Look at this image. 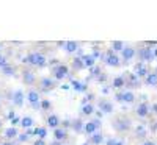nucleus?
<instances>
[{"label": "nucleus", "mask_w": 157, "mask_h": 145, "mask_svg": "<svg viewBox=\"0 0 157 145\" xmlns=\"http://www.w3.org/2000/svg\"><path fill=\"white\" fill-rule=\"evenodd\" d=\"M24 62L38 65V67H44V65H46V58H44L43 53H32V55H29L27 58L24 59Z\"/></svg>", "instance_id": "f257e3e1"}, {"label": "nucleus", "mask_w": 157, "mask_h": 145, "mask_svg": "<svg viewBox=\"0 0 157 145\" xmlns=\"http://www.w3.org/2000/svg\"><path fill=\"white\" fill-rule=\"evenodd\" d=\"M138 58L141 61H152L155 56H154V48L151 47H143L138 50Z\"/></svg>", "instance_id": "f03ea898"}, {"label": "nucleus", "mask_w": 157, "mask_h": 145, "mask_svg": "<svg viewBox=\"0 0 157 145\" xmlns=\"http://www.w3.org/2000/svg\"><path fill=\"white\" fill-rule=\"evenodd\" d=\"M27 100H29V103L32 104V108H35V109H38V108H41V100H39V94L36 90H29V94H27Z\"/></svg>", "instance_id": "7ed1b4c3"}, {"label": "nucleus", "mask_w": 157, "mask_h": 145, "mask_svg": "<svg viewBox=\"0 0 157 145\" xmlns=\"http://www.w3.org/2000/svg\"><path fill=\"white\" fill-rule=\"evenodd\" d=\"M69 73V69H68V65H64V64H60L55 67L54 70V75H55V80H63L64 76H68Z\"/></svg>", "instance_id": "20e7f679"}, {"label": "nucleus", "mask_w": 157, "mask_h": 145, "mask_svg": "<svg viewBox=\"0 0 157 145\" xmlns=\"http://www.w3.org/2000/svg\"><path fill=\"white\" fill-rule=\"evenodd\" d=\"M116 100L121 101V103H132L135 100V95L132 94L130 90H126V92H120V94H116Z\"/></svg>", "instance_id": "39448f33"}, {"label": "nucleus", "mask_w": 157, "mask_h": 145, "mask_svg": "<svg viewBox=\"0 0 157 145\" xmlns=\"http://www.w3.org/2000/svg\"><path fill=\"white\" fill-rule=\"evenodd\" d=\"M105 62L107 65H113V67H116V65H120V58H118V55L115 53L113 50H110L107 56H105Z\"/></svg>", "instance_id": "423d86ee"}, {"label": "nucleus", "mask_w": 157, "mask_h": 145, "mask_svg": "<svg viewBox=\"0 0 157 145\" xmlns=\"http://www.w3.org/2000/svg\"><path fill=\"white\" fill-rule=\"evenodd\" d=\"M135 75L138 76V78H141V76H148L149 75V72H148V67L145 65V62H137L135 64Z\"/></svg>", "instance_id": "0eeeda50"}, {"label": "nucleus", "mask_w": 157, "mask_h": 145, "mask_svg": "<svg viewBox=\"0 0 157 145\" xmlns=\"http://www.w3.org/2000/svg\"><path fill=\"white\" fill-rule=\"evenodd\" d=\"M121 53H123V58H124L126 61H129V59H132V58L137 55V50L132 48V47H124Z\"/></svg>", "instance_id": "6e6552de"}, {"label": "nucleus", "mask_w": 157, "mask_h": 145, "mask_svg": "<svg viewBox=\"0 0 157 145\" xmlns=\"http://www.w3.org/2000/svg\"><path fill=\"white\" fill-rule=\"evenodd\" d=\"M101 126V122L99 120H93V122H90V123H85V131L88 134H94V131Z\"/></svg>", "instance_id": "1a4fd4ad"}, {"label": "nucleus", "mask_w": 157, "mask_h": 145, "mask_svg": "<svg viewBox=\"0 0 157 145\" xmlns=\"http://www.w3.org/2000/svg\"><path fill=\"white\" fill-rule=\"evenodd\" d=\"M25 97H24V92L22 90H16L14 94H13V103L16 104V106H22Z\"/></svg>", "instance_id": "9d476101"}, {"label": "nucleus", "mask_w": 157, "mask_h": 145, "mask_svg": "<svg viewBox=\"0 0 157 145\" xmlns=\"http://www.w3.org/2000/svg\"><path fill=\"white\" fill-rule=\"evenodd\" d=\"M148 114H149V104H148V103L138 104V108H137V115H138V117H146Z\"/></svg>", "instance_id": "9b49d317"}, {"label": "nucleus", "mask_w": 157, "mask_h": 145, "mask_svg": "<svg viewBox=\"0 0 157 145\" xmlns=\"http://www.w3.org/2000/svg\"><path fill=\"white\" fill-rule=\"evenodd\" d=\"M115 128H116L118 131H126V129H129V128H130V122H129V120H126V118H120V120H116Z\"/></svg>", "instance_id": "f8f14e48"}, {"label": "nucleus", "mask_w": 157, "mask_h": 145, "mask_svg": "<svg viewBox=\"0 0 157 145\" xmlns=\"http://www.w3.org/2000/svg\"><path fill=\"white\" fill-rule=\"evenodd\" d=\"M82 61H83V64H85V67H93L96 59L93 58V55H83V56H82Z\"/></svg>", "instance_id": "ddd939ff"}, {"label": "nucleus", "mask_w": 157, "mask_h": 145, "mask_svg": "<svg viewBox=\"0 0 157 145\" xmlns=\"http://www.w3.org/2000/svg\"><path fill=\"white\" fill-rule=\"evenodd\" d=\"M78 48V44L74 42V41H68V42H64V50L68 51V53H72V51H75Z\"/></svg>", "instance_id": "4468645a"}, {"label": "nucleus", "mask_w": 157, "mask_h": 145, "mask_svg": "<svg viewBox=\"0 0 157 145\" xmlns=\"http://www.w3.org/2000/svg\"><path fill=\"white\" fill-rule=\"evenodd\" d=\"M47 123L50 125V128H58V125H60V120H58V117L55 115V114H52V115H49V118H47Z\"/></svg>", "instance_id": "2eb2a0df"}, {"label": "nucleus", "mask_w": 157, "mask_h": 145, "mask_svg": "<svg viewBox=\"0 0 157 145\" xmlns=\"http://www.w3.org/2000/svg\"><path fill=\"white\" fill-rule=\"evenodd\" d=\"M99 109H101V112H105V114H109V112L113 111L112 104H110L109 101H101V103H99Z\"/></svg>", "instance_id": "dca6fc26"}, {"label": "nucleus", "mask_w": 157, "mask_h": 145, "mask_svg": "<svg viewBox=\"0 0 157 145\" xmlns=\"http://www.w3.org/2000/svg\"><path fill=\"white\" fill-rule=\"evenodd\" d=\"M22 80H24L25 84H33V83H35V75H33L32 72H24Z\"/></svg>", "instance_id": "f3484780"}, {"label": "nucleus", "mask_w": 157, "mask_h": 145, "mask_svg": "<svg viewBox=\"0 0 157 145\" xmlns=\"http://www.w3.org/2000/svg\"><path fill=\"white\" fill-rule=\"evenodd\" d=\"M5 137L6 139H14V137H17V129L16 128H6L5 129Z\"/></svg>", "instance_id": "a211bd4d"}, {"label": "nucleus", "mask_w": 157, "mask_h": 145, "mask_svg": "<svg viewBox=\"0 0 157 145\" xmlns=\"http://www.w3.org/2000/svg\"><path fill=\"white\" fill-rule=\"evenodd\" d=\"M146 84H149V86H157V73H155V72H152V73H149V75L146 76Z\"/></svg>", "instance_id": "6ab92c4d"}, {"label": "nucleus", "mask_w": 157, "mask_h": 145, "mask_svg": "<svg viewBox=\"0 0 157 145\" xmlns=\"http://www.w3.org/2000/svg\"><path fill=\"white\" fill-rule=\"evenodd\" d=\"M54 136H55V139H57L58 142H61L64 137H66V131L61 129V128H57V129H55V133H54Z\"/></svg>", "instance_id": "aec40b11"}, {"label": "nucleus", "mask_w": 157, "mask_h": 145, "mask_svg": "<svg viewBox=\"0 0 157 145\" xmlns=\"http://www.w3.org/2000/svg\"><path fill=\"white\" fill-rule=\"evenodd\" d=\"M21 125H22L24 128H29V129H30V128L33 126V118H32V117H24L22 120H21Z\"/></svg>", "instance_id": "412c9836"}, {"label": "nucleus", "mask_w": 157, "mask_h": 145, "mask_svg": "<svg viewBox=\"0 0 157 145\" xmlns=\"http://www.w3.org/2000/svg\"><path fill=\"white\" fill-rule=\"evenodd\" d=\"M41 84H43L44 90H49V89L54 87V80H50V78H44V80L41 81Z\"/></svg>", "instance_id": "4be33fe9"}, {"label": "nucleus", "mask_w": 157, "mask_h": 145, "mask_svg": "<svg viewBox=\"0 0 157 145\" xmlns=\"http://www.w3.org/2000/svg\"><path fill=\"white\" fill-rule=\"evenodd\" d=\"M72 128L77 131V133H80L82 129H85V125L82 123V120H78V118H77V120H74V122H72Z\"/></svg>", "instance_id": "5701e85b"}, {"label": "nucleus", "mask_w": 157, "mask_h": 145, "mask_svg": "<svg viewBox=\"0 0 157 145\" xmlns=\"http://www.w3.org/2000/svg\"><path fill=\"white\" fill-rule=\"evenodd\" d=\"M72 87H74L75 90H78V92H85V90H86V84H82V83L75 81V80H72Z\"/></svg>", "instance_id": "b1692460"}, {"label": "nucleus", "mask_w": 157, "mask_h": 145, "mask_svg": "<svg viewBox=\"0 0 157 145\" xmlns=\"http://www.w3.org/2000/svg\"><path fill=\"white\" fill-rule=\"evenodd\" d=\"M124 83H126L124 76H116L115 80H113V87H123Z\"/></svg>", "instance_id": "393cba45"}, {"label": "nucleus", "mask_w": 157, "mask_h": 145, "mask_svg": "<svg viewBox=\"0 0 157 145\" xmlns=\"http://www.w3.org/2000/svg\"><path fill=\"white\" fill-rule=\"evenodd\" d=\"M82 112L85 114V115H91L94 112V108H93V104H83V108H82Z\"/></svg>", "instance_id": "a878e982"}, {"label": "nucleus", "mask_w": 157, "mask_h": 145, "mask_svg": "<svg viewBox=\"0 0 157 145\" xmlns=\"http://www.w3.org/2000/svg\"><path fill=\"white\" fill-rule=\"evenodd\" d=\"M35 134H36L39 139L44 140V137L47 136V129H46V128H36V129H35Z\"/></svg>", "instance_id": "bb28decb"}, {"label": "nucleus", "mask_w": 157, "mask_h": 145, "mask_svg": "<svg viewBox=\"0 0 157 145\" xmlns=\"http://www.w3.org/2000/svg\"><path fill=\"white\" fill-rule=\"evenodd\" d=\"M129 84L132 86V87H137V86L140 84V78H138L137 75H130V76H129Z\"/></svg>", "instance_id": "cd10ccee"}, {"label": "nucleus", "mask_w": 157, "mask_h": 145, "mask_svg": "<svg viewBox=\"0 0 157 145\" xmlns=\"http://www.w3.org/2000/svg\"><path fill=\"white\" fill-rule=\"evenodd\" d=\"M72 65H74V69H83V67H85L82 58H75V59L72 61Z\"/></svg>", "instance_id": "c85d7f7f"}, {"label": "nucleus", "mask_w": 157, "mask_h": 145, "mask_svg": "<svg viewBox=\"0 0 157 145\" xmlns=\"http://www.w3.org/2000/svg\"><path fill=\"white\" fill-rule=\"evenodd\" d=\"M102 140H104V137H102V134H101V133H94V134H93V137H91V142L96 143V145H99Z\"/></svg>", "instance_id": "c756f323"}, {"label": "nucleus", "mask_w": 157, "mask_h": 145, "mask_svg": "<svg viewBox=\"0 0 157 145\" xmlns=\"http://www.w3.org/2000/svg\"><path fill=\"white\" fill-rule=\"evenodd\" d=\"M123 48H124V45H123L121 41H115L113 42V51H123Z\"/></svg>", "instance_id": "7c9ffc66"}, {"label": "nucleus", "mask_w": 157, "mask_h": 145, "mask_svg": "<svg viewBox=\"0 0 157 145\" xmlns=\"http://www.w3.org/2000/svg\"><path fill=\"white\" fill-rule=\"evenodd\" d=\"M2 70H3L5 75H13V73H14V67H11V65H5Z\"/></svg>", "instance_id": "2f4dec72"}, {"label": "nucleus", "mask_w": 157, "mask_h": 145, "mask_svg": "<svg viewBox=\"0 0 157 145\" xmlns=\"http://www.w3.org/2000/svg\"><path fill=\"white\" fill-rule=\"evenodd\" d=\"M41 108H43V109H49V108H50V101H49V100H43V101H41Z\"/></svg>", "instance_id": "473e14b6"}, {"label": "nucleus", "mask_w": 157, "mask_h": 145, "mask_svg": "<svg viewBox=\"0 0 157 145\" xmlns=\"http://www.w3.org/2000/svg\"><path fill=\"white\" fill-rule=\"evenodd\" d=\"M5 65H8V64H6V59H5V58H3L2 55H0V67H2V69H3V67H5Z\"/></svg>", "instance_id": "72a5a7b5"}, {"label": "nucleus", "mask_w": 157, "mask_h": 145, "mask_svg": "<svg viewBox=\"0 0 157 145\" xmlns=\"http://www.w3.org/2000/svg\"><path fill=\"white\" fill-rule=\"evenodd\" d=\"M137 134H145V128H143V126H137Z\"/></svg>", "instance_id": "f704fd0d"}, {"label": "nucleus", "mask_w": 157, "mask_h": 145, "mask_svg": "<svg viewBox=\"0 0 157 145\" xmlns=\"http://www.w3.org/2000/svg\"><path fill=\"white\" fill-rule=\"evenodd\" d=\"M29 139V134H21L19 136V142H24V140H27Z\"/></svg>", "instance_id": "c9c22d12"}, {"label": "nucleus", "mask_w": 157, "mask_h": 145, "mask_svg": "<svg viewBox=\"0 0 157 145\" xmlns=\"http://www.w3.org/2000/svg\"><path fill=\"white\" fill-rule=\"evenodd\" d=\"M99 56H101V51H99V50H94V51H93V58L96 59V58H99Z\"/></svg>", "instance_id": "e433bc0d"}, {"label": "nucleus", "mask_w": 157, "mask_h": 145, "mask_svg": "<svg viewBox=\"0 0 157 145\" xmlns=\"http://www.w3.org/2000/svg\"><path fill=\"white\" fill-rule=\"evenodd\" d=\"M35 145H46V142H44L43 139H38V140L35 142Z\"/></svg>", "instance_id": "4c0bfd02"}, {"label": "nucleus", "mask_w": 157, "mask_h": 145, "mask_svg": "<svg viewBox=\"0 0 157 145\" xmlns=\"http://www.w3.org/2000/svg\"><path fill=\"white\" fill-rule=\"evenodd\" d=\"M107 145H116V140H115V139H109Z\"/></svg>", "instance_id": "58836bf2"}, {"label": "nucleus", "mask_w": 157, "mask_h": 145, "mask_svg": "<svg viewBox=\"0 0 157 145\" xmlns=\"http://www.w3.org/2000/svg\"><path fill=\"white\" fill-rule=\"evenodd\" d=\"M141 145H155L154 142H151V140H146V142H143Z\"/></svg>", "instance_id": "ea45409f"}, {"label": "nucleus", "mask_w": 157, "mask_h": 145, "mask_svg": "<svg viewBox=\"0 0 157 145\" xmlns=\"http://www.w3.org/2000/svg\"><path fill=\"white\" fill-rule=\"evenodd\" d=\"M151 109H152V111L157 114V103H155V104H152V108H151Z\"/></svg>", "instance_id": "a19ab883"}, {"label": "nucleus", "mask_w": 157, "mask_h": 145, "mask_svg": "<svg viewBox=\"0 0 157 145\" xmlns=\"http://www.w3.org/2000/svg\"><path fill=\"white\" fill-rule=\"evenodd\" d=\"M50 145H64V143H61V142H58V140H55V142H52Z\"/></svg>", "instance_id": "79ce46f5"}, {"label": "nucleus", "mask_w": 157, "mask_h": 145, "mask_svg": "<svg viewBox=\"0 0 157 145\" xmlns=\"http://www.w3.org/2000/svg\"><path fill=\"white\" fill-rule=\"evenodd\" d=\"M61 89H64V90H68V89H69V86H68V84H63V86H61Z\"/></svg>", "instance_id": "37998d69"}, {"label": "nucleus", "mask_w": 157, "mask_h": 145, "mask_svg": "<svg viewBox=\"0 0 157 145\" xmlns=\"http://www.w3.org/2000/svg\"><path fill=\"white\" fill-rule=\"evenodd\" d=\"M154 56L157 58V48H154Z\"/></svg>", "instance_id": "c03bdc74"}, {"label": "nucleus", "mask_w": 157, "mask_h": 145, "mask_svg": "<svg viewBox=\"0 0 157 145\" xmlns=\"http://www.w3.org/2000/svg\"><path fill=\"white\" fill-rule=\"evenodd\" d=\"M2 145H11V143H10V142H5V143H2Z\"/></svg>", "instance_id": "a18cd8bd"}, {"label": "nucleus", "mask_w": 157, "mask_h": 145, "mask_svg": "<svg viewBox=\"0 0 157 145\" xmlns=\"http://www.w3.org/2000/svg\"><path fill=\"white\" fill-rule=\"evenodd\" d=\"M116 145H123V142H116Z\"/></svg>", "instance_id": "49530a36"}, {"label": "nucleus", "mask_w": 157, "mask_h": 145, "mask_svg": "<svg viewBox=\"0 0 157 145\" xmlns=\"http://www.w3.org/2000/svg\"><path fill=\"white\" fill-rule=\"evenodd\" d=\"M0 128H2V120H0Z\"/></svg>", "instance_id": "de8ad7c7"}, {"label": "nucleus", "mask_w": 157, "mask_h": 145, "mask_svg": "<svg viewBox=\"0 0 157 145\" xmlns=\"http://www.w3.org/2000/svg\"><path fill=\"white\" fill-rule=\"evenodd\" d=\"M154 129H157V125H155V126H154Z\"/></svg>", "instance_id": "09e8293b"}, {"label": "nucleus", "mask_w": 157, "mask_h": 145, "mask_svg": "<svg viewBox=\"0 0 157 145\" xmlns=\"http://www.w3.org/2000/svg\"><path fill=\"white\" fill-rule=\"evenodd\" d=\"M155 73H157V69H155Z\"/></svg>", "instance_id": "8fccbe9b"}, {"label": "nucleus", "mask_w": 157, "mask_h": 145, "mask_svg": "<svg viewBox=\"0 0 157 145\" xmlns=\"http://www.w3.org/2000/svg\"><path fill=\"white\" fill-rule=\"evenodd\" d=\"M83 145H86V143H83Z\"/></svg>", "instance_id": "3c124183"}]
</instances>
